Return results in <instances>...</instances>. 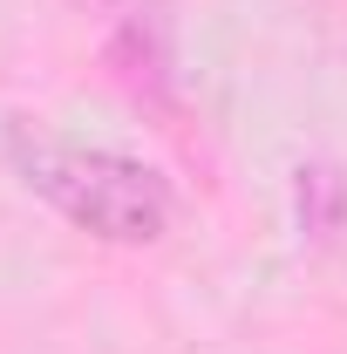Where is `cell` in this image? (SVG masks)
Returning <instances> with one entry per match:
<instances>
[{"instance_id": "cell-1", "label": "cell", "mask_w": 347, "mask_h": 354, "mask_svg": "<svg viewBox=\"0 0 347 354\" xmlns=\"http://www.w3.org/2000/svg\"><path fill=\"white\" fill-rule=\"evenodd\" d=\"M7 157L35 198H48L75 232L102 239V245H157L177 218L171 184L123 150H88V143H62L48 130L14 123Z\"/></svg>"}, {"instance_id": "cell-2", "label": "cell", "mask_w": 347, "mask_h": 354, "mask_svg": "<svg viewBox=\"0 0 347 354\" xmlns=\"http://www.w3.org/2000/svg\"><path fill=\"white\" fill-rule=\"evenodd\" d=\"M347 205V184H341V171H300V218H306V232H334V212Z\"/></svg>"}]
</instances>
